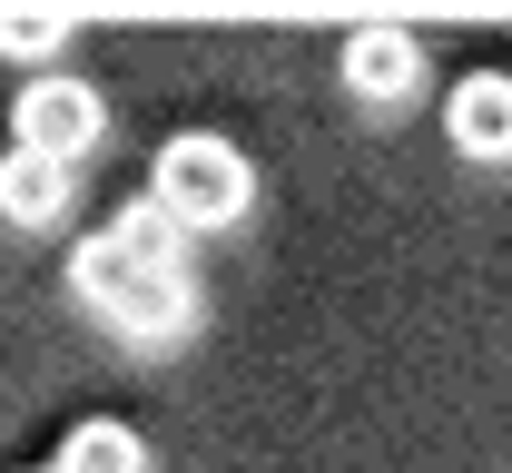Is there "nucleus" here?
<instances>
[{"label": "nucleus", "mask_w": 512, "mask_h": 473, "mask_svg": "<svg viewBox=\"0 0 512 473\" xmlns=\"http://www.w3.org/2000/svg\"><path fill=\"white\" fill-rule=\"evenodd\" d=\"M148 198L168 207L178 227H227V217H247L256 198V168H247V148L237 138H207V129H178L168 148H158V178H148Z\"/></svg>", "instance_id": "f257e3e1"}, {"label": "nucleus", "mask_w": 512, "mask_h": 473, "mask_svg": "<svg viewBox=\"0 0 512 473\" xmlns=\"http://www.w3.org/2000/svg\"><path fill=\"white\" fill-rule=\"evenodd\" d=\"M10 148H30V158H50V168H69L89 138L109 129V109H99V89L89 79H69V69H40L20 99H10Z\"/></svg>", "instance_id": "f03ea898"}, {"label": "nucleus", "mask_w": 512, "mask_h": 473, "mask_svg": "<svg viewBox=\"0 0 512 473\" xmlns=\"http://www.w3.org/2000/svg\"><path fill=\"white\" fill-rule=\"evenodd\" d=\"M335 69H345V89H355L365 109H404V99L424 89V40H414L404 20H365V30L335 50Z\"/></svg>", "instance_id": "7ed1b4c3"}, {"label": "nucleus", "mask_w": 512, "mask_h": 473, "mask_svg": "<svg viewBox=\"0 0 512 473\" xmlns=\"http://www.w3.org/2000/svg\"><path fill=\"white\" fill-rule=\"evenodd\" d=\"M109 326H119L128 345L188 336V326H197V286H188V267H138V276L119 286V306H109Z\"/></svg>", "instance_id": "20e7f679"}, {"label": "nucleus", "mask_w": 512, "mask_h": 473, "mask_svg": "<svg viewBox=\"0 0 512 473\" xmlns=\"http://www.w3.org/2000/svg\"><path fill=\"white\" fill-rule=\"evenodd\" d=\"M444 138L463 158H512V69H473L444 99Z\"/></svg>", "instance_id": "39448f33"}, {"label": "nucleus", "mask_w": 512, "mask_h": 473, "mask_svg": "<svg viewBox=\"0 0 512 473\" xmlns=\"http://www.w3.org/2000/svg\"><path fill=\"white\" fill-rule=\"evenodd\" d=\"M60 207H69V168L30 158V148H10V158H0V217H10V227H50Z\"/></svg>", "instance_id": "423d86ee"}, {"label": "nucleus", "mask_w": 512, "mask_h": 473, "mask_svg": "<svg viewBox=\"0 0 512 473\" xmlns=\"http://www.w3.org/2000/svg\"><path fill=\"white\" fill-rule=\"evenodd\" d=\"M109 247H119L128 267H188V227L158 198H128L119 217H109Z\"/></svg>", "instance_id": "0eeeda50"}, {"label": "nucleus", "mask_w": 512, "mask_h": 473, "mask_svg": "<svg viewBox=\"0 0 512 473\" xmlns=\"http://www.w3.org/2000/svg\"><path fill=\"white\" fill-rule=\"evenodd\" d=\"M60 473H148V444L128 434V424H69V444H60Z\"/></svg>", "instance_id": "6e6552de"}, {"label": "nucleus", "mask_w": 512, "mask_h": 473, "mask_svg": "<svg viewBox=\"0 0 512 473\" xmlns=\"http://www.w3.org/2000/svg\"><path fill=\"white\" fill-rule=\"evenodd\" d=\"M128 257L119 247H109V227H89V237H79V257H69V286H79V296H89V306H99V316H109V306H119V286H128Z\"/></svg>", "instance_id": "1a4fd4ad"}, {"label": "nucleus", "mask_w": 512, "mask_h": 473, "mask_svg": "<svg viewBox=\"0 0 512 473\" xmlns=\"http://www.w3.org/2000/svg\"><path fill=\"white\" fill-rule=\"evenodd\" d=\"M60 40H69L60 10H0V50H10V60H50Z\"/></svg>", "instance_id": "9d476101"}, {"label": "nucleus", "mask_w": 512, "mask_h": 473, "mask_svg": "<svg viewBox=\"0 0 512 473\" xmlns=\"http://www.w3.org/2000/svg\"><path fill=\"white\" fill-rule=\"evenodd\" d=\"M50 473H60V464H50Z\"/></svg>", "instance_id": "9b49d317"}]
</instances>
